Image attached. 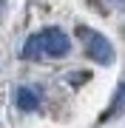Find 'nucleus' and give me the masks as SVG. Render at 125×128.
I'll return each instance as SVG.
<instances>
[{"label":"nucleus","mask_w":125,"mask_h":128,"mask_svg":"<svg viewBox=\"0 0 125 128\" xmlns=\"http://www.w3.org/2000/svg\"><path fill=\"white\" fill-rule=\"evenodd\" d=\"M71 51V40L63 28H43L31 37V40L23 46V57L26 60H34L40 54H48V57H65Z\"/></svg>","instance_id":"f257e3e1"},{"label":"nucleus","mask_w":125,"mask_h":128,"mask_svg":"<svg viewBox=\"0 0 125 128\" xmlns=\"http://www.w3.org/2000/svg\"><path fill=\"white\" fill-rule=\"evenodd\" d=\"M80 37H83V46H85V54L100 66H111L114 63V46L105 34L94 32V28H80Z\"/></svg>","instance_id":"f03ea898"},{"label":"nucleus","mask_w":125,"mask_h":128,"mask_svg":"<svg viewBox=\"0 0 125 128\" xmlns=\"http://www.w3.org/2000/svg\"><path fill=\"white\" fill-rule=\"evenodd\" d=\"M14 102H17L20 111H37V105H40L37 94H34L31 88H26V86H20L17 91H14Z\"/></svg>","instance_id":"7ed1b4c3"},{"label":"nucleus","mask_w":125,"mask_h":128,"mask_svg":"<svg viewBox=\"0 0 125 128\" xmlns=\"http://www.w3.org/2000/svg\"><path fill=\"white\" fill-rule=\"evenodd\" d=\"M120 111H125V77L120 82V88H117V94H114V102H111V108L102 114V120H108V117H117Z\"/></svg>","instance_id":"20e7f679"}]
</instances>
